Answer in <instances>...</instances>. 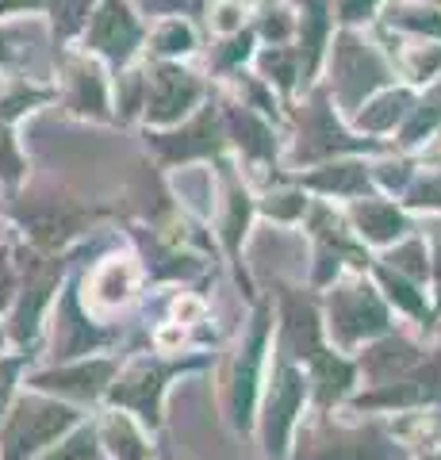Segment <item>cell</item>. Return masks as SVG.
<instances>
[{"label":"cell","instance_id":"1","mask_svg":"<svg viewBox=\"0 0 441 460\" xmlns=\"http://www.w3.org/2000/svg\"><path fill=\"white\" fill-rule=\"evenodd\" d=\"M81 422V411L58 402L47 392L20 395L16 402H8L4 426H0V460H31L39 453H47L50 445H58L69 429Z\"/></svg>","mask_w":441,"mask_h":460},{"label":"cell","instance_id":"2","mask_svg":"<svg viewBox=\"0 0 441 460\" xmlns=\"http://www.w3.org/2000/svg\"><path fill=\"white\" fill-rule=\"evenodd\" d=\"M322 319H326V334H331L338 349H346V353L392 330L388 304H384L376 288L365 280V272L331 284Z\"/></svg>","mask_w":441,"mask_h":460},{"label":"cell","instance_id":"3","mask_svg":"<svg viewBox=\"0 0 441 460\" xmlns=\"http://www.w3.org/2000/svg\"><path fill=\"white\" fill-rule=\"evenodd\" d=\"M295 460H407L403 445L384 426H331L326 419L304 426Z\"/></svg>","mask_w":441,"mask_h":460},{"label":"cell","instance_id":"4","mask_svg":"<svg viewBox=\"0 0 441 460\" xmlns=\"http://www.w3.org/2000/svg\"><path fill=\"white\" fill-rule=\"evenodd\" d=\"M307 392L311 387H307V376L300 372V365L277 357L273 380H269V392H265V414H261V445H265L269 460H284V453H288L292 429L304 411Z\"/></svg>","mask_w":441,"mask_h":460},{"label":"cell","instance_id":"5","mask_svg":"<svg viewBox=\"0 0 441 460\" xmlns=\"http://www.w3.org/2000/svg\"><path fill=\"white\" fill-rule=\"evenodd\" d=\"M434 402H441V349H430L400 380L353 395L357 411H419V407H434Z\"/></svg>","mask_w":441,"mask_h":460},{"label":"cell","instance_id":"6","mask_svg":"<svg viewBox=\"0 0 441 460\" xmlns=\"http://www.w3.org/2000/svg\"><path fill=\"white\" fill-rule=\"evenodd\" d=\"M269 307L261 304L253 311V323L242 338L238 361H234V376H231V422L246 429L253 422V407H258V380H261V365H265V345H269Z\"/></svg>","mask_w":441,"mask_h":460},{"label":"cell","instance_id":"7","mask_svg":"<svg viewBox=\"0 0 441 460\" xmlns=\"http://www.w3.org/2000/svg\"><path fill=\"white\" fill-rule=\"evenodd\" d=\"M189 365H204V361H189ZM189 365H162V361H135L127 372H119L108 387V399L116 407H131L138 411V419L146 426L162 422V395H165V380L184 372Z\"/></svg>","mask_w":441,"mask_h":460},{"label":"cell","instance_id":"8","mask_svg":"<svg viewBox=\"0 0 441 460\" xmlns=\"http://www.w3.org/2000/svg\"><path fill=\"white\" fill-rule=\"evenodd\" d=\"M119 372L116 357H96V361H77V365H62V368H47L35 372L27 387L31 392H47L54 399H77V402H96L101 395H108L111 380Z\"/></svg>","mask_w":441,"mask_h":460},{"label":"cell","instance_id":"9","mask_svg":"<svg viewBox=\"0 0 441 460\" xmlns=\"http://www.w3.org/2000/svg\"><path fill=\"white\" fill-rule=\"evenodd\" d=\"M326 349L322 345V314L300 292H284L280 307V357L292 365H307Z\"/></svg>","mask_w":441,"mask_h":460},{"label":"cell","instance_id":"10","mask_svg":"<svg viewBox=\"0 0 441 460\" xmlns=\"http://www.w3.org/2000/svg\"><path fill=\"white\" fill-rule=\"evenodd\" d=\"M111 338V330H101L93 323V311L81 307V292L69 288V292L58 299V311H54V357L58 361H69V357H84L96 353L101 345Z\"/></svg>","mask_w":441,"mask_h":460},{"label":"cell","instance_id":"11","mask_svg":"<svg viewBox=\"0 0 441 460\" xmlns=\"http://www.w3.org/2000/svg\"><path fill=\"white\" fill-rule=\"evenodd\" d=\"M138 288V265L135 257H104L96 261L89 280H84V307L89 311H116Z\"/></svg>","mask_w":441,"mask_h":460},{"label":"cell","instance_id":"12","mask_svg":"<svg viewBox=\"0 0 441 460\" xmlns=\"http://www.w3.org/2000/svg\"><path fill=\"white\" fill-rule=\"evenodd\" d=\"M196 96H200V84H196L189 74H181V69L165 66L150 81L146 115L154 123H173V119H181V115L196 104Z\"/></svg>","mask_w":441,"mask_h":460},{"label":"cell","instance_id":"13","mask_svg":"<svg viewBox=\"0 0 441 460\" xmlns=\"http://www.w3.org/2000/svg\"><path fill=\"white\" fill-rule=\"evenodd\" d=\"M353 384H357V365L346 361V357L334 349H322L315 361H307V387L315 392V402L322 414L331 411L334 402L346 399L353 392Z\"/></svg>","mask_w":441,"mask_h":460},{"label":"cell","instance_id":"14","mask_svg":"<svg viewBox=\"0 0 441 460\" xmlns=\"http://www.w3.org/2000/svg\"><path fill=\"white\" fill-rule=\"evenodd\" d=\"M380 81H384V66L376 62V54H368L361 42H353V39L341 42V50H338V96L353 108L368 89H376Z\"/></svg>","mask_w":441,"mask_h":460},{"label":"cell","instance_id":"15","mask_svg":"<svg viewBox=\"0 0 441 460\" xmlns=\"http://www.w3.org/2000/svg\"><path fill=\"white\" fill-rule=\"evenodd\" d=\"M353 223H357L361 238L373 242V246H395L407 234V215L388 204V199H357L353 204Z\"/></svg>","mask_w":441,"mask_h":460},{"label":"cell","instance_id":"16","mask_svg":"<svg viewBox=\"0 0 441 460\" xmlns=\"http://www.w3.org/2000/svg\"><path fill=\"white\" fill-rule=\"evenodd\" d=\"M58 277H62V265L58 269H47L35 280H27V288L20 292L16 314H12V326H8V334H12V341H16V345H27V341L35 338V330L42 323V307L50 304V292L58 288Z\"/></svg>","mask_w":441,"mask_h":460},{"label":"cell","instance_id":"17","mask_svg":"<svg viewBox=\"0 0 441 460\" xmlns=\"http://www.w3.org/2000/svg\"><path fill=\"white\" fill-rule=\"evenodd\" d=\"M96 434H101V449L111 460H150V441L131 414H123V411L104 414Z\"/></svg>","mask_w":441,"mask_h":460},{"label":"cell","instance_id":"18","mask_svg":"<svg viewBox=\"0 0 441 460\" xmlns=\"http://www.w3.org/2000/svg\"><path fill=\"white\" fill-rule=\"evenodd\" d=\"M135 42H138L135 20L127 16V8L119 4V0H111L93 23V47L104 50L108 58H116V62H123V58L135 50Z\"/></svg>","mask_w":441,"mask_h":460},{"label":"cell","instance_id":"19","mask_svg":"<svg viewBox=\"0 0 441 460\" xmlns=\"http://www.w3.org/2000/svg\"><path fill=\"white\" fill-rule=\"evenodd\" d=\"M376 284L388 292V299L400 311H407L410 319H419L422 326H430V319H434V307L426 304V292H422V284H415V280H407V277H400L395 269H388V265H380L376 261Z\"/></svg>","mask_w":441,"mask_h":460},{"label":"cell","instance_id":"20","mask_svg":"<svg viewBox=\"0 0 441 460\" xmlns=\"http://www.w3.org/2000/svg\"><path fill=\"white\" fill-rule=\"evenodd\" d=\"M395 269L400 277L415 280V284H426V277H430V253H426V242L422 238H407V242H395V250L384 253V261Z\"/></svg>","mask_w":441,"mask_h":460},{"label":"cell","instance_id":"21","mask_svg":"<svg viewBox=\"0 0 441 460\" xmlns=\"http://www.w3.org/2000/svg\"><path fill=\"white\" fill-rule=\"evenodd\" d=\"M101 434L96 426H74L66 438H58V449H47L42 460H101Z\"/></svg>","mask_w":441,"mask_h":460},{"label":"cell","instance_id":"22","mask_svg":"<svg viewBox=\"0 0 441 460\" xmlns=\"http://www.w3.org/2000/svg\"><path fill=\"white\" fill-rule=\"evenodd\" d=\"M307 184L319 192H334V196H361L368 177H365V165H331L315 172V177H307Z\"/></svg>","mask_w":441,"mask_h":460},{"label":"cell","instance_id":"23","mask_svg":"<svg viewBox=\"0 0 441 460\" xmlns=\"http://www.w3.org/2000/svg\"><path fill=\"white\" fill-rule=\"evenodd\" d=\"M177 138H184V142H162V138H154L158 142V150H165L169 157H192V154H211L219 146L216 142V127H211V119H196L189 131L184 135H177Z\"/></svg>","mask_w":441,"mask_h":460},{"label":"cell","instance_id":"24","mask_svg":"<svg viewBox=\"0 0 441 460\" xmlns=\"http://www.w3.org/2000/svg\"><path fill=\"white\" fill-rule=\"evenodd\" d=\"M407 93H388V96H380L373 108H365L361 111V127H368V131H388V127H395V119L407 111Z\"/></svg>","mask_w":441,"mask_h":460},{"label":"cell","instance_id":"25","mask_svg":"<svg viewBox=\"0 0 441 460\" xmlns=\"http://www.w3.org/2000/svg\"><path fill=\"white\" fill-rule=\"evenodd\" d=\"M231 123H234L238 142L246 146V154H253V157H269V154H273V138H269V131L258 119H253L250 111H234Z\"/></svg>","mask_w":441,"mask_h":460},{"label":"cell","instance_id":"26","mask_svg":"<svg viewBox=\"0 0 441 460\" xmlns=\"http://www.w3.org/2000/svg\"><path fill=\"white\" fill-rule=\"evenodd\" d=\"M437 119H441V84L422 100L415 111H410V123H407V131H403V142L410 146V142H419L422 135H430L434 127H437Z\"/></svg>","mask_w":441,"mask_h":460},{"label":"cell","instance_id":"27","mask_svg":"<svg viewBox=\"0 0 441 460\" xmlns=\"http://www.w3.org/2000/svg\"><path fill=\"white\" fill-rule=\"evenodd\" d=\"M304 211H307L304 192H277V196H269V199H265V215H273V219H280V223L300 219Z\"/></svg>","mask_w":441,"mask_h":460},{"label":"cell","instance_id":"28","mask_svg":"<svg viewBox=\"0 0 441 460\" xmlns=\"http://www.w3.org/2000/svg\"><path fill=\"white\" fill-rule=\"evenodd\" d=\"M158 50H165V54H184V50H192V31H189L184 23H165L162 35H158Z\"/></svg>","mask_w":441,"mask_h":460},{"label":"cell","instance_id":"29","mask_svg":"<svg viewBox=\"0 0 441 460\" xmlns=\"http://www.w3.org/2000/svg\"><path fill=\"white\" fill-rule=\"evenodd\" d=\"M410 208H426V211H441V172L426 177L415 192H410Z\"/></svg>","mask_w":441,"mask_h":460},{"label":"cell","instance_id":"30","mask_svg":"<svg viewBox=\"0 0 441 460\" xmlns=\"http://www.w3.org/2000/svg\"><path fill=\"white\" fill-rule=\"evenodd\" d=\"M400 23L415 27V31H430V35H441V20L430 16V12H400Z\"/></svg>","mask_w":441,"mask_h":460},{"label":"cell","instance_id":"31","mask_svg":"<svg viewBox=\"0 0 441 460\" xmlns=\"http://www.w3.org/2000/svg\"><path fill=\"white\" fill-rule=\"evenodd\" d=\"M12 292H16V269H12V261L0 253V307L12 304Z\"/></svg>","mask_w":441,"mask_h":460},{"label":"cell","instance_id":"32","mask_svg":"<svg viewBox=\"0 0 441 460\" xmlns=\"http://www.w3.org/2000/svg\"><path fill=\"white\" fill-rule=\"evenodd\" d=\"M173 314H177V323H196L204 314V304L200 299H192V296H181L173 304Z\"/></svg>","mask_w":441,"mask_h":460},{"label":"cell","instance_id":"33","mask_svg":"<svg viewBox=\"0 0 441 460\" xmlns=\"http://www.w3.org/2000/svg\"><path fill=\"white\" fill-rule=\"evenodd\" d=\"M434 69H441V50H437V54H419L415 62H410V77L426 81V77L434 74Z\"/></svg>","mask_w":441,"mask_h":460},{"label":"cell","instance_id":"34","mask_svg":"<svg viewBox=\"0 0 441 460\" xmlns=\"http://www.w3.org/2000/svg\"><path fill=\"white\" fill-rule=\"evenodd\" d=\"M434 230V261H430V277H434V288H437V311H441V223L430 226Z\"/></svg>","mask_w":441,"mask_h":460},{"label":"cell","instance_id":"35","mask_svg":"<svg viewBox=\"0 0 441 460\" xmlns=\"http://www.w3.org/2000/svg\"><path fill=\"white\" fill-rule=\"evenodd\" d=\"M373 4H376V0H341V16H346V20H361Z\"/></svg>","mask_w":441,"mask_h":460},{"label":"cell","instance_id":"36","mask_svg":"<svg viewBox=\"0 0 441 460\" xmlns=\"http://www.w3.org/2000/svg\"><path fill=\"white\" fill-rule=\"evenodd\" d=\"M223 27H234V8H223Z\"/></svg>","mask_w":441,"mask_h":460},{"label":"cell","instance_id":"37","mask_svg":"<svg viewBox=\"0 0 441 460\" xmlns=\"http://www.w3.org/2000/svg\"><path fill=\"white\" fill-rule=\"evenodd\" d=\"M12 4H31V0H0V12L12 8Z\"/></svg>","mask_w":441,"mask_h":460},{"label":"cell","instance_id":"38","mask_svg":"<svg viewBox=\"0 0 441 460\" xmlns=\"http://www.w3.org/2000/svg\"><path fill=\"white\" fill-rule=\"evenodd\" d=\"M422 460H441V445H434V449H430V453H426Z\"/></svg>","mask_w":441,"mask_h":460},{"label":"cell","instance_id":"39","mask_svg":"<svg viewBox=\"0 0 441 460\" xmlns=\"http://www.w3.org/2000/svg\"><path fill=\"white\" fill-rule=\"evenodd\" d=\"M4 58H8V47H4V39H0V62H4Z\"/></svg>","mask_w":441,"mask_h":460},{"label":"cell","instance_id":"40","mask_svg":"<svg viewBox=\"0 0 441 460\" xmlns=\"http://www.w3.org/2000/svg\"><path fill=\"white\" fill-rule=\"evenodd\" d=\"M0 349H4V326H0Z\"/></svg>","mask_w":441,"mask_h":460}]
</instances>
